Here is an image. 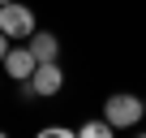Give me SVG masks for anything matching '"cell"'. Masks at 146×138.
I'll return each instance as SVG.
<instances>
[{
    "label": "cell",
    "instance_id": "3",
    "mask_svg": "<svg viewBox=\"0 0 146 138\" xmlns=\"http://www.w3.org/2000/svg\"><path fill=\"white\" fill-rule=\"evenodd\" d=\"M26 91L39 95V99L60 95V91H64V69H60V60H39V65H35V74L26 78Z\"/></svg>",
    "mask_w": 146,
    "mask_h": 138
},
{
    "label": "cell",
    "instance_id": "4",
    "mask_svg": "<svg viewBox=\"0 0 146 138\" xmlns=\"http://www.w3.org/2000/svg\"><path fill=\"white\" fill-rule=\"evenodd\" d=\"M35 65H39V60H35V52H30L26 43H22V48H9V52H5V60H0L5 78H13V82H26V78L35 74Z\"/></svg>",
    "mask_w": 146,
    "mask_h": 138
},
{
    "label": "cell",
    "instance_id": "10",
    "mask_svg": "<svg viewBox=\"0 0 146 138\" xmlns=\"http://www.w3.org/2000/svg\"><path fill=\"white\" fill-rule=\"evenodd\" d=\"M0 5H9V0H0Z\"/></svg>",
    "mask_w": 146,
    "mask_h": 138
},
{
    "label": "cell",
    "instance_id": "9",
    "mask_svg": "<svg viewBox=\"0 0 146 138\" xmlns=\"http://www.w3.org/2000/svg\"><path fill=\"white\" fill-rule=\"evenodd\" d=\"M142 117H146V99H142Z\"/></svg>",
    "mask_w": 146,
    "mask_h": 138
},
{
    "label": "cell",
    "instance_id": "5",
    "mask_svg": "<svg viewBox=\"0 0 146 138\" xmlns=\"http://www.w3.org/2000/svg\"><path fill=\"white\" fill-rule=\"evenodd\" d=\"M26 48L35 52V60H56V56H60V39H56L52 30H35V35L26 39Z\"/></svg>",
    "mask_w": 146,
    "mask_h": 138
},
{
    "label": "cell",
    "instance_id": "2",
    "mask_svg": "<svg viewBox=\"0 0 146 138\" xmlns=\"http://www.w3.org/2000/svg\"><path fill=\"white\" fill-rule=\"evenodd\" d=\"M0 30H5L9 39H30V35L39 30V22H35V9H30V5H17V0L0 5Z\"/></svg>",
    "mask_w": 146,
    "mask_h": 138
},
{
    "label": "cell",
    "instance_id": "8",
    "mask_svg": "<svg viewBox=\"0 0 146 138\" xmlns=\"http://www.w3.org/2000/svg\"><path fill=\"white\" fill-rule=\"evenodd\" d=\"M9 48H13V39H9L5 30H0V60H5V52H9Z\"/></svg>",
    "mask_w": 146,
    "mask_h": 138
},
{
    "label": "cell",
    "instance_id": "6",
    "mask_svg": "<svg viewBox=\"0 0 146 138\" xmlns=\"http://www.w3.org/2000/svg\"><path fill=\"white\" fill-rule=\"evenodd\" d=\"M78 134H82V138H112L116 129H112V121H108V117H99V121H86V125H78Z\"/></svg>",
    "mask_w": 146,
    "mask_h": 138
},
{
    "label": "cell",
    "instance_id": "7",
    "mask_svg": "<svg viewBox=\"0 0 146 138\" xmlns=\"http://www.w3.org/2000/svg\"><path fill=\"white\" fill-rule=\"evenodd\" d=\"M39 134H43V138H69L73 129H69V125H47V129H39Z\"/></svg>",
    "mask_w": 146,
    "mask_h": 138
},
{
    "label": "cell",
    "instance_id": "1",
    "mask_svg": "<svg viewBox=\"0 0 146 138\" xmlns=\"http://www.w3.org/2000/svg\"><path fill=\"white\" fill-rule=\"evenodd\" d=\"M103 117L112 121V129H133L142 121V99L129 95V91H116V95L103 99Z\"/></svg>",
    "mask_w": 146,
    "mask_h": 138
}]
</instances>
